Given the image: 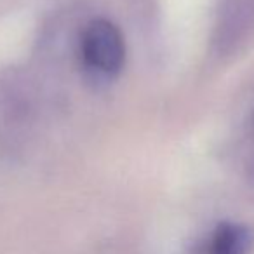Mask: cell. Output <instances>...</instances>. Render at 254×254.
Listing matches in <instances>:
<instances>
[{
    "mask_svg": "<svg viewBox=\"0 0 254 254\" xmlns=\"http://www.w3.org/2000/svg\"><path fill=\"white\" fill-rule=\"evenodd\" d=\"M242 164L246 167V173L254 180V106L247 113L246 122L242 127Z\"/></svg>",
    "mask_w": 254,
    "mask_h": 254,
    "instance_id": "4",
    "label": "cell"
},
{
    "mask_svg": "<svg viewBox=\"0 0 254 254\" xmlns=\"http://www.w3.org/2000/svg\"><path fill=\"white\" fill-rule=\"evenodd\" d=\"M254 40V0H223L218 44L225 53L244 49Z\"/></svg>",
    "mask_w": 254,
    "mask_h": 254,
    "instance_id": "2",
    "label": "cell"
},
{
    "mask_svg": "<svg viewBox=\"0 0 254 254\" xmlns=\"http://www.w3.org/2000/svg\"><path fill=\"white\" fill-rule=\"evenodd\" d=\"M254 246V233L240 223H223L212 232L205 254H249Z\"/></svg>",
    "mask_w": 254,
    "mask_h": 254,
    "instance_id": "3",
    "label": "cell"
},
{
    "mask_svg": "<svg viewBox=\"0 0 254 254\" xmlns=\"http://www.w3.org/2000/svg\"><path fill=\"white\" fill-rule=\"evenodd\" d=\"M82 54L91 70H96L101 75L119 73L126 60L122 33L113 23L106 19H96L84 33Z\"/></svg>",
    "mask_w": 254,
    "mask_h": 254,
    "instance_id": "1",
    "label": "cell"
}]
</instances>
